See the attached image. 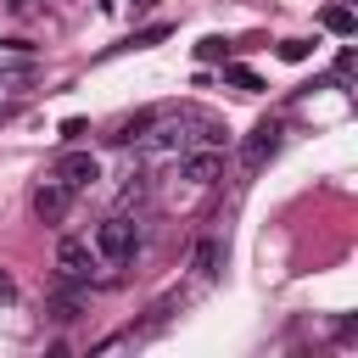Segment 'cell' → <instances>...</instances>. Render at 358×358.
Returning a JSON list of instances; mask_svg holds the SVG:
<instances>
[{
    "label": "cell",
    "instance_id": "1",
    "mask_svg": "<svg viewBox=\"0 0 358 358\" xmlns=\"http://www.w3.org/2000/svg\"><path fill=\"white\" fill-rule=\"evenodd\" d=\"M90 246H95V257H101V263H129V257L140 252V235H134V224H129V218H101Z\"/></svg>",
    "mask_w": 358,
    "mask_h": 358
},
{
    "label": "cell",
    "instance_id": "9",
    "mask_svg": "<svg viewBox=\"0 0 358 358\" xmlns=\"http://www.w3.org/2000/svg\"><path fill=\"white\" fill-rule=\"evenodd\" d=\"M173 34V22H157V28H140V34H129L123 39V50H151V45H162Z\"/></svg>",
    "mask_w": 358,
    "mask_h": 358
},
{
    "label": "cell",
    "instance_id": "6",
    "mask_svg": "<svg viewBox=\"0 0 358 358\" xmlns=\"http://www.w3.org/2000/svg\"><path fill=\"white\" fill-rule=\"evenodd\" d=\"M218 173H224V151H218V145L185 151V179H190V185H213Z\"/></svg>",
    "mask_w": 358,
    "mask_h": 358
},
{
    "label": "cell",
    "instance_id": "4",
    "mask_svg": "<svg viewBox=\"0 0 358 358\" xmlns=\"http://www.w3.org/2000/svg\"><path fill=\"white\" fill-rule=\"evenodd\" d=\"M67 207H73V190H67L62 179H45V185L34 190V218H39V224H62Z\"/></svg>",
    "mask_w": 358,
    "mask_h": 358
},
{
    "label": "cell",
    "instance_id": "15",
    "mask_svg": "<svg viewBox=\"0 0 358 358\" xmlns=\"http://www.w3.org/2000/svg\"><path fill=\"white\" fill-rule=\"evenodd\" d=\"M6 302H17V280L0 268V308H6Z\"/></svg>",
    "mask_w": 358,
    "mask_h": 358
},
{
    "label": "cell",
    "instance_id": "3",
    "mask_svg": "<svg viewBox=\"0 0 358 358\" xmlns=\"http://www.w3.org/2000/svg\"><path fill=\"white\" fill-rule=\"evenodd\" d=\"M95 246L90 241H73V235H62L56 241V268H62V280H90L95 274Z\"/></svg>",
    "mask_w": 358,
    "mask_h": 358
},
{
    "label": "cell",
    "instance_id": "7",
    "mask_svg": "<svg viewBox=\"0 0 358 358\" xmlns=\"http://www.w3.org/2000/svg\"><path fill=\"white\" fill-rule=\"evenodd\" d=\"M218 263H224V241H213V235H207V241L196 246V274H201V280H213V274H218Z\"/></svg>",
    "mask_w": 358,
    "mask_h": 358
},
{
    "label": "cell",
    "instance_id": "17",
    "mask_svg": "<svg viewBox=\"0 0 358 358\" xmlns=\"http://www.w3.org/2000/svg\"><path fill=\"white\" fill-rule=\"evenodd\" d=\"M151 6H157V0H134V11H151Z\"/></svg>",
    "mask_w": 358,
    "mask_h": 358
},
{
    "label": "cell",
    "instance_id": "16",
    "mask_svg": "<svg viewBox=\"0 0 358 358\" xmlns=\"http://www.w3.org/2000/svg\"><path fill=\"white\" fill-rule=\"evenodd\" d=\"M6 6H11V11H28V0H6Z\"/></svg>",
    "mask_w": 358,
    "mask_h": 358
},
{
    "label": "cell",
    "instance_id": "2",
    "mask_svg": "<svg viewBox=\"0 0 358 358\" xmlns=\"http://www.w3.org/2000/svg\"><path fill=\"white\" fill-rule=\"evenodd\" d=\"M50 179H62L67 190H90V185L101 179V162H95L90 151H62L56 168H50Z\"/></svg>",
    "mask_w": 358,
    "mask_h": 358
},
{
    "label": "cell",
    "instance_id": "12",
    "mask_svg": "<svg viewBox=\"0 0 358 358\" xmlns=\"http://www.w3.org/2000/svg\"><path fill=\"white\" fill-rule=\"evenodd\" d=\"M151 123H157V112H134V117H129V123H123L112 140H117V145H129V140H145V129H151Z\"/></svg>",
    "mask_w": 358,
    "mask_h": 358
},
{
    "label": "cell",
    "instance_id": "11",
    "mask_svg": "<svg viewBox=\"0 0 358 358\" xmlns=\"http://www.w3.org/2000/svg\"><path fill=\"white\" fill-rule=\"evenodd\" d=\"M224 84H235V90H246V95H257V90H263V78H257L252 67H241V62H229V67H224Z\"/></svg>",
    "mask_w": 358,
    "mask_h": 358
},
{
    "label": "cell",
    "instance_id": "8",
    "mask_svg": "<svg viewBox=\"0 0 358 358\" xmlns=\"http://www.w3.org/2000/svg\"><path fill=\"white\" fill-rule=\"evenodd\" d=\"M319 22H324V28H330V34H336V39H352V28H358V22H352V11H347V6H324V11H319Z\"/></svg>",
    "mask_w": 358,
    "mask_h": 358
},
{
    "label": "cell",
    "instance_id": "14",
    "mask_svg": "<svg viewBox=\"0 0 358 358\" xmlns=\"http://www.w3.org/2000/svg\"><path fill=\"white\" fill-rule=\"evenodd\" d=\"M280 56H285V62H308V39H285Z\"/></svg>",
    "mask_w": 358,
    "mask_h": 358
},
{
    "label": "cell",
    "instance_id": "5",
    "mask_svg": "<svg viewBox=\"0 0 358 358\" xmlns=\"http://www.w3.org/2000/svg\"><path fill=\"white\" fill-rule=\"evenodd\" d=\"M274 151H280V123H274V117H263V123L246 134V145H241V162H246V168H263Z\"/></svg>",
    "mask_w": 358,
    "mask_h": 358
},
{
    "label": "cell",
    "instance_id": "13",
    "mask_svg": "<svg viewBox=\"0 0 358 358\" xmlns=\"http://www.w3.org/2000/svg\"><path fill=\"white\" fill-rule=\"evenodd\" d=\"M218 56H229V39H201V62H218Z\"/></svg>",
    "mask_w": 358,
    "mask_h": 358
},
{
    "label": "cell",
    "instance_id": "10",
    "mask_svg": "<svg viewBox=\"0 0 358 358\" xmlns=\"http://www.w3.org/2000/svg\"><path fill=\"white\" fill-rule=\"evenodd\" d=\"M151 129H157V123H151ZM185 140H190V134H185L179 123H162V129L151 134V151H185Z\"/></svg>",
    "mask_w": 358,
    "mask_h": 358
}]
</instances>
